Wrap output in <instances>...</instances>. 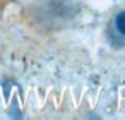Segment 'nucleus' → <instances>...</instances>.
Here are the masks:
<instances>
[{
    "label": "nucleus",
    "instance_id": "f257e3e1",
    "mask_svg": "<svg viewBox=\"0 0 125 120\" xmlns=\"http://www.w3.org/2000/svg\"><path fill=\"white\" fill-rule=\"evenodd\" d=\"M113 26H115V31H116L122 38H125V11H122V12H118V14L115 16Z\"/></svg>",
    "mask_w": 125,
    "mask_h": 120
}]
</instances>
